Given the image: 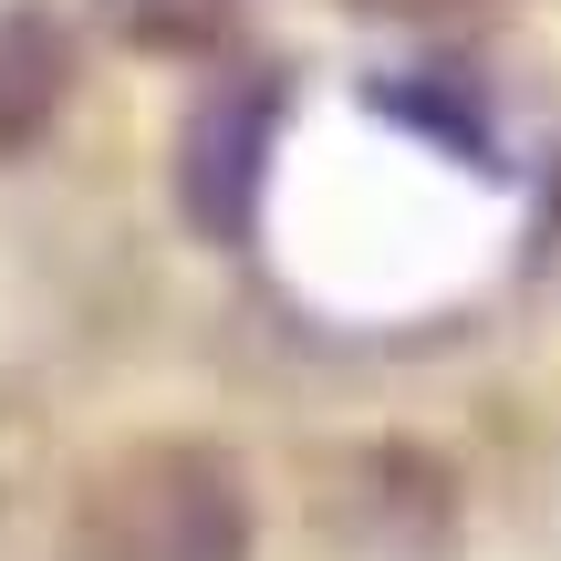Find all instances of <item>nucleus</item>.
Returning <instances> with one entry per match:
<instances>
[{"label": "nucleus", "mask_w": 561, "mask_h": 561, "mask_svg": "<svg viewBox=\"0 0 561 561\" xmlns=\"http://www.w3.org/2000/svg\"><path fill=\"white\" fill-rule=\"evenodd\" d=\"M115 21L157 53H208V42H229L240 0H115Z\"/></svg>", "instance_id": "4"}, {"label": "nucleus", "mask_w": 561, "mask_h": 561, "mask_svg": "<svg viewBox=\"0 0 561 561\" xmlns=\"http://www.w3.org/2000/svg\"><path fill=\"white\" fill-rule=\"evenodd\" d=\"M62 94H73V32H62L42 0L32 11H0V157L53 136Z\"/></svg>", "instance_id": "3"}, {"label": "nucleus", "mask_w": 561, "mask_h": 561, "mask_svg": "<svg viewBox=\"0 0 561 561\" xmlns=\"http://www.w3.org/2000/svg\"><path fill=\"white\" fill-rule=\"evenodd\" d=\"M271 125H280V94L261 73L219 83V94L187 115V136H178V208H187V229H208V240H240L250 229L261 167H271Z\"/></svg>", "instance_id": "2"}, {"label": "nucleus", "mask_w": 561, "mask_h": 561, "mask_svg": "<svg viewBox=\"0 0 561 561\" xmlns=\"http://www.w3.org/2000/svg\"><path fill=\"white\" fill-rule=\"evenodd\" d=\"M83 561H250V479L198 437H136L83 479Z\"/></svg>", "instance_id": "1"}, {"label": "nucleus", "mask_w": 561, "mask_h": 561, "mask_svg": "<svg viewBox=\"0 0 561 561\" xmlns=\"http://www.w3.org/2000/svg\"><path fill=\"white\" fill-rule=\"evenodd\" d=\"M354 11H375V21H479L500 0H354Z\"/></svg>", "instance_id": "5"}]
</instances>
